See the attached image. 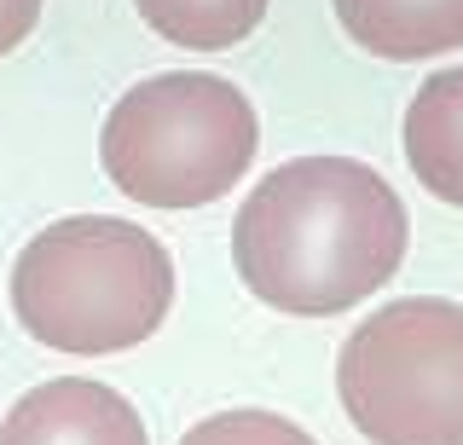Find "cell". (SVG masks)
<instances>
[{"label": "cell", "instance_id": "9", "mask_svg": "<svg viewBox=\"0 0 463 445\" xmlns=\"http://www.w3.org/2000/svg\"><path fill=\"white\" fill-rule=\"evenodd\" d=\"M180 445H318L307 428H296L279 411H221V416H203V422L185 434Z\"/></svg>", "mask_w": 463, "mask_h": 445}, {"label": "cell", "instance_id": "4", "mask_svg": "<svg viewBox=\"0 0 463 445\" xmlns=\"http://www.w3.org/2000/svg\"><path fill=\"white\" fill-rule=\"evenodd\" d=\"M336 394L371 445H463V307L405 295L336 353Z\"/></svg>", "mask_w": 463, "mask_h": 445}, {"label": "cell", "instance_id": "7", "mask_svg": "<svg viewBox=\"0 0 463 445\" xmlns=\"http://www.w3.org/2000/svg\"><path fill=\"white\" fill-rule=\"evenodd\" d=\"M405 162L417 185L440 203L463 209V64L434 70L405 105Z\"/></svg>", "mask_w": 463, "mask_h": 445}, {"label": "cell", "instance_id": "3", "mask_svg": "<svg viewBox=\"0 0 463 445\" xmlns=\"http://www.w3.org/2000/svg\"><path fill=\"white\" fill-rule=\"evenodd\" d=\"M260 122L243 88L209 70L145 76L110 105L99 127V162L110 185L145 209H209L250 174Z\"/></svg>", "mask_w": 463, "mask_h": 445}, {"label": "cell", "instance_id": "5", "mask_svg": "<svg viewBox=\"0 0 463 445\" xmlns=\"http://www.w3.org/2000/svg\"><path fill=\"white\" fill-rule=\"evenodd\" d=\"M0 445H151L139 411L93 376L29 387L0 422Z\"/></svg>", "mask_w": 463, "mask_h": 445}, {"label": "cell", "instance_id": "8", "mask_svg": "<svg viewBox=\"0 0 463 445\" xmlns=\"http://www.w3.org/2000/svg\"><path fill=\"white\" fill-rule=\"evenodd\" d=\"M139 18L185 52H221L267 18L272 0H134Z\"/></svg>", "mask_w": 463, "mask_h": 445}, {"label": "cell", "instance_id": "2", "mask_svg": "<svg viewBox=\"0 0 463 445\" xmlns=\"http://www.w3.org/2000/svg\"><path fill=\"white\" fill-rule=\"evenodd\" d=\"M168 307V249L122 214L52 220L12 261V312L58 353H128L163 329Z\"/></svg>", "mask_w": 463, "mask_h": 445}, {"label": "cell", "instance_id": "1", "mask_svg": "<svg viewBox=\"0 0 463 445\" xmlns=\"http://www.w3.org/2000/svg\"><path fill=\"white\" fill-rule=\"evenodd\" d=\"M405 243L411 214L371 162L296 156L243 197L232 261L255 301L289 319H330L394 278Z\"/></svg>", "mask_w": 463, "mask_h": 445}, {"label": "cell", "instance_id": "6", "mask_svg": "<svg viewBox=\"0 0 463 445\" xmlns=\"http://www.w3.org/2000/svg\"><path fill=\"white\" fill-rule=\"evenodd\" d=\"M330 6L347 41L388 64L463 47V0H330Z\"/></svg>", "mask_w": 463, "mask_h": 445}, {"label": "cell", "instance_id": "10", "mask_svg": "<svg viewBox=\"0 0 463 445\" xmlns=\"http://www.w3.org/2000/svg\"><path fill=\"white\" fill-rule=\"evenodd\" d=\"M41 6H47V0H0V59H6L12 47H24V35L41 23Z\"/></svg>", "mask_w": 463, "mask_h": 445}]
</instances>
